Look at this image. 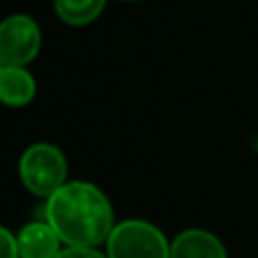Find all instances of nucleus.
Wrapping results in <instances>:
<instances>
[{
	"mask_svg": "<svg viewBox=\"0 0 258 258\" xmlns=\"http://www.w3.org/2000/svg\"><path fill=\"white\" fill-rule=\"evenodd\" d=\"M41 27L25 14H12L0 25V63L27 66L39 57Z\"/></svg>",
	"mask_w": 258,
	"mask_h": 258,
	"instance_id": "nucleus-4",
	"label": "nucleus"
},
{
	"mask_svg": "<svg viewBox=\"0 0 258 258\" xmlns=\"http://www.w3.org/2000/svg\"><path fill=\"white\" fill-rule=\"evenodd\" d=\"M54 258H109V256L100 254L95 247H66Z\"/></svg>",
	"mask_w": 258,
	"mask_h": 258,
	"instance_id": "nucleus-10",
	"label": "nucleus"
},
{
	"mask_svg": "<svg viewBox=\"0 0 258 258\" xmlns=\"http://www.w3.org/2000/svg\"><path fill=\"white\" fill-rule=\"evenodd\" d=\"M0 247H3V256L0 258H21L18 240L9 229H0Z\"/></svg>",
	"mask_w": 258,
	"mask_h": 258,
	"instance_id": "nucleus-9",
	"label": "nucleus"
},
{
	"mask_svg": "<svg viewBox=\"0 0 258 258\" xmlns=\"http://www.w3.org/2000/svg\"><path fill=\"white\" fill-rule=\"evenodd\" d=\"M45 222L66 247H98L109 240L113 206L95 183L68 181L45 202Z\"/></svg>",
	"mask_w": 258,
	"mask_h": 258,
	"instance_id": "nucleus-1",
	"label": "nucleus"
},
{
	"mask_svg": "<svg viewBox=\"0 0 258 258\" xmlns=\"http://www.w3.org/2000/svg\"><path fill=\"white\" fill-rule=\"evenodd\" d=\"M18 174L32 195L48 200L63 183H68L66 156L52 143H34L23 152L18 161Z\"/></svg>",
	"mask_w": 258,
	"mask_h": 258,
	"instance_id": "nucleus-2",
	"label": "nucleus"
},
{
	"mask_svg": "<svg viewBox=\"0 0 258 258\" xmlns=\"http://www.w3.org/2000/svg\"><path fill=\"white\" fill-rule=\"evenodd\" d=\"M21 258H54L61 251V238L48 222H30L18 231Z\"/></svg>",
	"mask_w": 258,
	"mask_h": 258,
	"instance_id": "nucleus-6",
	"label": "nucleus"
},
{
	"mask_svg": "<svg viewBox=\"0 0 258 258\" xmlns=\"http://www.w3.org/2000/svg\"><path fill=\"white\" fill-rule=\"evenodd\" d=\"M170 258H227V249L211 231L188 229L170 242Z\"/></svg>",
	"mask_w": 258,
	"mask_h": 258,
	"instance_id": "nucleus-5",
	"label": "nucleus"
},
{
	"mask_svg": "<svg viewBox=\"0 0 258 258\" xmlns=\"http://www.w3.org/2000/svg\"><path fill=\"white\" fill-rule=\"evenodd\" d=\"M109 258H170V242L159 227L147 220L116 224L107 240Z\"/></svg>",
	"mask_w": 258,
	"mask_h": 258,
	"instance_id": "nucleus-3",
	"label": "nucleus"
},
{
	"mask_svg": "<svg viewBox=\"0 0 258 258\" xmlns=\"http://www.w3.org/2000/svg\"><path fill=\"white\" fill-rule=\"evenodd\" d=\"M107 0H54V12L66 25L82 27L102 14Z\"/></svg>",
	"mask_w": 258,
	"mask_h": 258,
	"instance_id": "nucleus-8",
	"label": "nucleus"
},
{
	"mask_svg": "<svg viewBox=\"0 0 258 258\" xmlns=\"http://www.w3.org/2000/svg\"><path fill=\"white\" fill-rule=\"evenodd\" d=\"M125 3H136V0H125Z\"/></svg>",
	"mask_w": 258,
	"mask_h": 258,
	"instance_id": "nucleus-11",
	"label": "nucleus"
},
{
	"mask_svg": "<svg viewBox=\"0 0 258 258\" xmlns=\"http://www.w3.org/2000/svg\"><path fill=\"white\" fill-rule=\"evenodd\" d=\"M36 95V82L25 66L0 68V98L7 107H25Z\"/></svg>",
	"mask_w": 258,
	"mask_h": 258,
	"instance_id": "nucleus-7",
	"label": "nucleus"
}]
</instances>
